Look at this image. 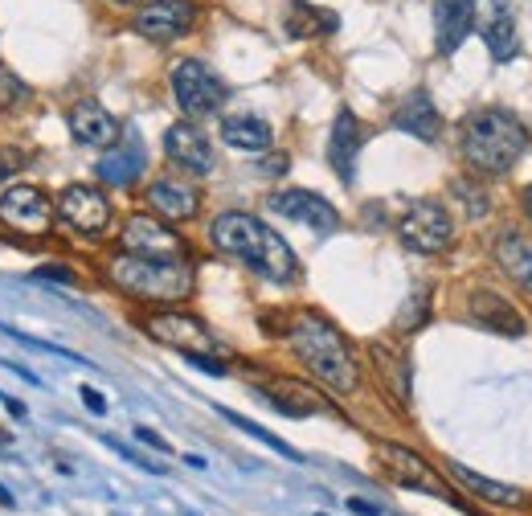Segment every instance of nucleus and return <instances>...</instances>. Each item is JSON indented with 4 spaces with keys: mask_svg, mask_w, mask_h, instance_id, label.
<instances>
[{
    "mask_svg": "<svg viewBox=\"0 0 532 516\" xmlns=\"http://www.w3.org/2000/svg\"><path fill=\"white\" fill-rule=\"evenodd\" d=\"M209 242H213L221 254L242 258L250 271H258L262 279H271V283H291V279L299 275L295 250H291L271 226H262L254 213L230 209V213H221V218H213Z\"/></svg>",
    "mask_w": 532,
    "mask_h": 516,
    "instance_id": "nucleus-1",
    "label": "nucleus"
},
{
    "mask_svg": "<svg viewBox=\"0 0 532 516\" xmlns=\"http://www.w3.org/2000/svg\"><path fill=\"white\" fill-rule=\"evenodd\" d=\"M287 340L295 357L312 369L324 385H332L336 394H357L361 373H357V357H352L348 340L340 336V328L316 312H299L287 328Z\"/></svg>",
    "mask_w": 532,
    "mask_h": 516,
    "instance_id": "nucleus-2",
    "label": "nucleus"
},
{
    "mask_svg": "<svg viewBox=\"0 0 532 516\" xmlns=\"http://www.w3.org/2000/svg\"><path fill=\"white\" fill-rule=\"evenodd\" d=\"M524 152H528V127L512 111L487 107L463 123V156L475 172L500 177V172H508Z\"/></svg>",
    "mask_w": 532,
    "mask_h": 516,
    "instance_id": "nucleus-3",
    "label": "nucleus"
},
{
    "mask_svg": "<svg viewBox=\"0 0 532 516\" xmlns=\"http://www.w3.org/2000/svg\"><path fill=\"white\" fill-rule=\"evenodd\" d=\"M107 279L148 304H181L193 295V267L185 258H144L123 250L107 263Z\"/></svg>",
    "mask_w": 532,
    "mask_h": 516,
    "instance_id": "nucleus-4",
    "label": "nucleus"
},
{
    "mask_svg": "<svg viewBox=\"0 0 532 516\" xmlns=\"http://www.w3.org/2000/svg\"><path fill=\"white\" fill-rule=\"evenodd\" d=\"M172 95H176V107L185 115L201 119V115H213L221 103H226V82H221L205 62L197 58H185L172 66Z\"/></svg>",
    "mask_w": 532,
    "mask_h": 516,
    "instance_id": "nucleus-5",
    "label": "nucleus"
},
{
    "mask_svg": "<svg viewBox=\"0 0 532 516\" xmlns=\"http://www.w3.org/2000/svg\"><path fill=\"white\" fill-rule=\"evenodd\" d=\"M397 234L418 254H442L455 238V226H451V213L438 201H414L406 209V218L397 222Z\"/></svg>",
    "mask_w": 532,
    "mask_h": 516,
    "instance_id": "nucleus-6",
    "label": "nucleus"
},
{
    "mask_svg": "<svg viewBox=\"0 0 532 516\" xmlns=\"http://www.w3.org/2000/svg\"><path fill=\"white\" fill-rule=\"evenodd\" d=\"M148 336L168 344V349H181L185 357H213L217 353V340L213 332L197 320V316H181V312H156L144 320Z\"/></svg>",
    "mask_w": 532,
    "mask_h": 516,
    "instance_id": "nucleus-7",
    "label": "nucleus"
},
{
    "mask_svg": "<svg viewBox=\"0 0 532 516\" xmlns=\"http://www.w3.org/2000/svg\"><path fill=\"white\" fill-rule=\"evenodd\" d=\"M271 213H279V218H291L307 230H316V234H336L340 230V213L332 201H324L320 193H307V189H283L275 193L271 201Z\"/></svg>",
    "mask_w": 532,
    "mask_h": 516,
    "instance_id": "nucleus-8",
    "label": "nucleus"
},
{
    "mask_svg": "<svg viewBox=\"0 0 532 516\" xmlns=\"http://www.w3.org/2000/svg\"><path fill=\"white\" fill-rule=\"evenodd\" d=\"M50 218H54V205L50 197L33 189V185H13L5 197H0V222L9 230H21V234H46L50 230Z\"/></svg>",
    "mask_w": 532,
    "mask_h": 516,
    "instance_id": "nucleus-9",
    "label": "nucleus"
},
{
    "mask_svg": "<svg viewBox=\"0 0 532 516\" xmlns=\"http://www.w3.org/2000/svg\"><path fill=\"white\" fill-rule=\"evenodd\" d=\"M193 21H197L193 0H152V5H144L136 13L131 29L148 41H176L193 29Z\"/></svg>",
    "mask_w": 532,
    "mask_h": 516,
    "instance_id": "nucleus-10",
    "label": "nucleus"
},
{
    "mask_svg": "<svg viewBox=\"0 0 532 516\" xmlns=\"http://www.w3.org/2000/svg\"><path fill=\"white\" fill-rule=\"evenodd\" d=\"M58 218L78 234H103L111 222V201L95 185H70L58 197Z\"/></svg>",
    "mask_w": 532,
    "mask_h": 516,
    "instance_id": "nucleus-11",
    "label": "nucleus"
},
{
    "mask_svg": "<svg viewBox=\"0 0 532 516\" xmlns=\"http://www.w3.org/2000/svg\"><path fill=\"white\" fill-rule=\"evenodd\" d=\"M377 455H381V467H385V476H389L393 484H402V488H422V492H430V496H451L418 451L397 447V443H377Z\"/></svg>",
    "mask_w": 532,
    "mask_h": 516,
    "instance_id": "nucleus-12",
    "label": "nucleus"
},
{
    "mask_svg": "<svg viewBox=\"0 0 532 516\" xmlns=\"http://www.w3.org/2000/svg\"><path fill=\"white\" fill-rule=\"evenodd\" d=\"M119 242H123L127 254H144V258H185V242L176 238L172 230H164L160 222L144 218V213L127 218Z\"/></svg>",
    "mask_w": 532,
    "mask_h": 516,
    "instance_id": "nucleus-13",
    "label": "nucleus"
},
{
    "mask_svg": "<svg viewBox=\"0 0 532 516\" xmlns=\"http://www.w3.org/2000/svg\"><path fill=\"white\" fill-rule=\"evenodd\" d=\"M70 136H74L82 148H111V144L123 136V127H119V119H115L103 103L82 99V103L70 107Z\"/></svg>",
    "mask_w": 532,
    "mask_h": 516,
    "instance_id": "nucleus-14",
    "label": "nucleus"
},
{
    "mask_svg": "<svg viewBox=\"0 0 532 516\" xmlns=\"http://www.w3.org/2000/svg\"><path fill=\"white\" fill-rule=\"evenodd\" d=\"M361 144H365V127H361L357 115L344 107L336 115V123H332V140H328V164H332V172L344 185H352V177H357V152H361Z\"/></svg>",
    "mask_w": 532,
    "mask_h": 516,
    "instance_id": "nucleus-15",
    "label": "nucleus"
},
{
    "mask_svg": "<svg viewBox=\"0 0 532 516\" xmlns=\"http://www.w3.org/2000/svg\"><path fill=\"white\" fill-rule=\"evenodd\" d=\"M164 152L172 164H181L185 172H197V177L213 172V148L197 123H172L164 136Z\"/></svg>",
    "mask_w": 532,
    "mask_h": 516,
    "instance_id": "nucleus-16",
    "label": "nucleus"
},
{
    "mask_svg": "<svg viewBox=\"0 0 532 516\" xmlns=\"http://www.w3.org/2000/svg\"><path fill=\"white\" fill-rule=\"evenodd\" d=\"M144 168H148L144 140H140L136 132H123V136L111 144V152L99 160V177H103L107 185H115V189H127Z\"/></svg>",
    "mask_w": 532,
    "mask_h": 516,
    "instance_id": "nucleus-17",
    "label": "nucleus"
},
{
    "mask_svg": "<svg viewBox=\"0 0 532 516\" xmlns=\"http://www.w3.org/2000/svg\"><path fill=\"white\" fill-rule=\"evenodd\" d=\"M475 25V0H434V41L438 54H455Z\"/></svg>",
    "mask_w": 532,
    "mask_h": 516,
    "instance_id": "nucleus-18",
    "label": "nucleus"
},
{
    "mask_svg": "<svg viewBox=\"0 0 532 516\" xmlns=\"http://www.w3.org/2000/svg\"><path fill=\"white\" fill-rule=\"evenodd\" d=\"M393 127H397V132H406V136H414V140L434 144L438 132H442V115H438V107H434V99L426 91H414V95H406L402 103H397Z\"/></svg>",
    "mask_w": 532,
    "mask_h": 516,
    "instance_id": "nucleus-19",
    "label": "nucleus"
},
{
    "mask_svg": "<svg viewBox=\"0 0 532 516\" xmlns=\"http://www.w3.org/2000/svg\"><path fill=\"white\" fill-rule=\"evenodd\" d=\"M262 394H266V402H271L279 414H291V418H307V414H324L328 410V402L312 390V385L291 381V377H275Z\"/></svg>",
    "mask_w": 532,
    "mask_h": 516,
    "instance_id": "nucleus-20",
    "label": "nucleus"
},
{
    "mask_svg": "<svg viewBox=\"0 0 532 516\" xmlns=\"http://www.w3.org/2000/svg\"><path fill=\"white\" fill-rule=\"evenodd\" d=\"M148 205L160 213V218H168V222H189L201 201H197V189L193 185L160 177V181L148 185Z\"/></svg>",
    "mask_w": 532,
    "mask_h": 516,
    "instance_id": "nucleus-21",
    "label": "nucleus"
},
{
    "mask_svg": "<svg viewBox=\"0 0 532 516\" xmlns=\"http://www.w3.org/2000/svg\"><path fill=\"white\" fill-rule=\"evenodd\" d=\"M471 316H475V324L492 328L500 336H524V316L496 291H475L471 295Z\"/></svg>",
    "mask_w": 532,
    "mask_h": 516,
    "instance_id": "nucleus-22",
    "label": "nucleus"
},
{
    "mask_svg": "<svg viewBox=\"0 0 532 516\" xmlns=\"http://www.w3.org/2000/svg\"><path fill=\"white\" fill-rule=\"evenodd\" d=\"M496 263L504 267V275L512 283H520L524 291H532V238L520 230H508L496 242Z\"/></svg>",
    "mask_w": 532,
    "mask_h": 516,
    "instance_id": "nucleus-23",
    "label": "nucleus"
},
{
    "mask_svg": "<svg viewBox=\"0 0 532 516\" xmlns=\"http://www.w3.org/2000/svg\"><path fill=\"white\" fill-rule=\"evenodd\" d=\"M221 140L238 152H262L271 148V123L258 119V115H226L221 119Z\"/></svg>",
    "mask_w": 532,
    "mask_h": 516,
    "instance_id": "nucleus-24",
    "label": "nucleus"
},
{
    "mask_svg": "<svg viewBox=\"0 0 532 516\" xmlns=\"http://www.w3.org/2000/svg\"><path fill=\"white\" fill-rule=\"evenodd\" d=\"M483 41H487V50H492L496 62H512L520 54V25H516L512 9H508V0L496 5L492 21H487V29H483Z\"/></svg>",
    "mask_w": 532,
    "mask_h": 516,
    "instance_id": "nucleus-25",
    "label": "nucleus"
},
{
    "mask_svg": "<svg viewBox=\"0 0 532 516\" xmlns=\"http://www.w3.org/2000/svg\"><path fill=\"white\" fill-rule=\"evenodd\" d=\"M283 25H287V33H291V37H328V33H336L340 17H336V13H328V9L307 5V0H291Z\"/></svg>",
    "mask_w": 532,
    "mask_h": 516,
    "instance_id": "nucleus-26",
    "label": "nucleus"
},
{
    "mask_svg": "<svg viewBox=\"0 0 532 516\" xmlns=\"http://www.w3.org/2000/svg\"><path fill=\"white\" fill-rule=\"evenodd\" d=\"M451 476H455L463 488H471L479 500H487V504H500V508H516V504H520V488L500 484V480H487V476H479V471H471V467H463V463H451Z\"/></svg>",
    "mask_w": 532,
    "mask_h": 516,
    "instance_id": "nucleus-27",
    "label": "nucleus"
},
{
    "mask_svg": "<svg viewBox=\"0 0 532 516\" xmlns=\"http://www.w3.org/2000/svg\"><path fill=\"white\" fill-rule=\"evenodd\" d=\"M369 353L377 357V365H381V373H385V381H389L393 398L406 406V402H410V361H406L402 353H393L389 344H373Z\"/></svg>",
    "mask_w": 532,
    "mask_h": 516,
    "instance_id": "nucleus-28",
    "label": "nucleus"
},
{
    "mask_svg": "<svg viewBox=\"0 0 532 516\" xmlns=\"http://www.w3.org/2000/svg\"><path fill=\"white\" fill-rule=\"evenodd\" d=\"M221 414H226V422H234L238 430H246V435H254L258 443H266V447H271V451H279V455H287L291 463H303V459H299V451H295L291 443H283L279 435H271V430H262L258 422H250V418H242V414H234V410H221Z\"/></svg>",
    "mask_w": 532,
    "mask_h": 516,
    "instance_id": "nucleus-29",
    "label": "nucleus"
},
{
    "mask_svg": "<svg viewBox=\"0 0 532 516\" xmlns=\"http://www.w3.org/2000/svg\"><path fill=\"white\" fill-rule=\"evenodd\" d=\"M0 332H5V336H17L21 344H29V349H37V353H54V357H62V361H82L78 353L62 349V344H50V340H37V336H29V332H17V328H9V324H0Z\"/></svg>",
    "mask_w": 532,
    "mask_h": 516,
    "instance_id": "nucleus-30",
    "label": "nucleus"
},
{
    "mask_svg": "<svg viewBox=\"0 0 532 516\" xmlns=\"http://www.w3.org/2000/svg\"><path fill=\"white\" fill-rule=\"evenodd\" d=\"M29 99V86L9 74V70H0V107H13V103H25Z\"/></svg>",
    "mask_w": 532,
    "mask_h": 516,
    "instance_id": "nucleus-31",
    "label": "nucleus"
},
{
    "mask_svg": "<svg viewBox=\"0 0 532 516\" xmlns=\"http://www.w3.org/2000/svg\"><path fill=\"white\" fill-rule=\"evenodd\" d=\"M451 189L463 197V205H467V213H471V218H479V213H487V201H483V193H479L475 185H467V181H455Z\"/></svg>",
    "mask_w": 532,
    "mask_h": 516,
    "instance_id": "nucleus-32",
    "label": "nucleus"
},
{
    "mask_svg": "<svg viewBox=\"0 0 532 516\" xmlns=\"http://www.w3.org/2000/svg\"><path fill=\"white\" fill-rule=\"evenodd\" d=\"M82 402H86V410H91V414H107V398L99 394V390H91V385H82Z\"/></svg>",
    "mask_w": 532,
    "mask_h": 516,
    "instance_id": "nucleus-33",
    "label": "nucleus"
},
{
    "mask_svg": "<svg viewBox=\"0 0 532 516\" xmlns=\"http://www.w3.org/2000/svg\"><path fill=\"white\" fill-rule=\"evenodd\" d=\"M33 279H54V283H74V271H66V267H37V271H33Z\"/></svg>",
    "mask_w": 532,
    "mask_h": 516,
    "instance_id": "nucleus-34",
    "label": "nucleus"
},
{
    "mask_svg": "<svg viewBox=\"0 0 532 516\" xmlns=\"http://www.w3.org/2000/svg\"><path fill=\"white\" fill-rule=\"evenodd\" d=\"M136 439H140V443H148V447H156V451H164V455L172 451V447H168V443L156 435V430H148V426H136Z\"/></svg>",
    "mask_w": 532,
    "mask_h": 516,
    "instance_id": "nucleus-35",
    "label": "nucleus"
},
{
    "mask_svg": "<svg viewBox=\"0 0 532 516\" xmlns=\"http://www.w3.org/2000/svg\"><path fill=\"white\" fill-rule=\"evenodd\" d=\"M348 508L357 512V516H381V508H377V504H369V500H357V496L348 500Z\"/></svg>",
    "mask_w": 532,
    "mask_h": 516,
    "instance_id": "nucleus-36",
    "label": "nucleus"
},
{
    "mask_svg": "<svg viewBox=\"0 0 532 516\" xmlns=\"http://www.w3.org/2000/svg\"><path fill=\"white\" fill-rule=\"evenodd\" d=\"M189 361H193L197 369H205V373H217V377L226 373V365H221V361H213V357H189Z\"/></svg>",
    "mask_w": 532,
    "mask_h": 516,
    "instance_id": "nucleus-37",
    "label": "nucleus"
},
{
    "mask_svg": "<svg viewBox=\"0 0 532 516\" xmlns=\"http://www.w3.org/2000/svg\"><path fill=\"white\" fill-rule=\"evenodd\" d=\"M262 172H271V177H275V172H287V156H271L262 164Z\"/></svg>",
    "mask_w": 532,
    "mask_h": 516,
    "instance_id": "nucleus-38",
    "label": "nucleus"
},
{
    "mask_svg": "<svg viewBox=\"0 0 532 516\" xmlns=\"http://www.w3.org/2000/svg\"><path fill=\"white\" fill-rule=\"evenodd\" d=\"M5 410H9L13 418H25V406H21V402H13V398H5Z\"/></svg>",
    "mask_w": 532,
    "mask_h": 516,
    "instance_id": "nucleus-39",
    "label": "nucleus"
},
{
    "mask_svg": "<svg viewBox=\"0 0 532 516\" xmlns=\"http://www.w3.org/2000/svg\"><path fill=\"white\" fill-rule=\"evenodd\" d=\"M0 504H13V492H9L5 484H0Z\"/></svg>",
    "mask_w": 532,
    "mask_h": 516,
    "instance_id": "nucleus-40",
    "label": "nucleus"
},
{
    "mask_svg": "<svg viewBox=\"0 0 532 516\" xmlns=\"http://www.w3.org/2000/svg\"><path fill=\"white\" fill-rule=\"evenodd\" d=\"M524 205H528V213H532V185L524 189Z\"/></svg>",
    "mask_w": 532,
    "mask_h": 516,
    "instance_id": "nucleus-41",
    "label": "nucleus"
},
{
    "mask_svg": "<svg viewBox=\"0 0 532 516\" xmlns=\"http://www.w3.org/2000/svg\"><path fill=\"white\" fill-rule=\"evenodd\" d=\"M115 5H131V0H115Z\"/></svg>",
    "mask_w": 532,
    "mask_h": 516,
    "instance_id": "nucleus-42",
    "label": "nucleus"
},
{
    "mask_svg": "<svg viewBox=\"0 0 532 516\" xmlns=\"http://www.w3.org/2000/svg\"><path fill=\"white\" fill-rule=\"evenodd\" d=\"M316 516H328V512H316Z\"/></svg>",
    "mask_w": 532,
    "mask_h": 516,
    "instance_id": "nucleus-43",
    "label": "nucleus"
}]
</instances>
